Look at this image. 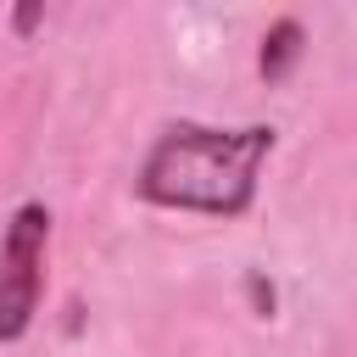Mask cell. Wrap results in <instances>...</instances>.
<instances>
[{
  "label": "cell",
  "instance_id": "1",
  "mask_svg": "<svg viewBox=\"0 0 357 357\" xmlns=\"http://www.w3.org/2000/svg\"><path fill=\"white\" fill-rule=\"evenodd\" d=\"M273 145H279V134L268 123H245V128H212V123H190V117L167 123L134 173V195L151 206H167V212L245 218Z\"/></svg>",
  "mask_w": 357,
  "mask_h": 357
},
{
  "label": "cell",
  "instance_id": "2",
  "mask_svg": "<svg viewBox=\"0 0 357 357\" xmlns=\"http://www.w3.org/2000/svg\"><path fill=\"white\" fill-rule=\"evenodd\" d=\"M45 245H50V206L22 201L0 234V340H22L45 301Z\"/></svg>",
  "mask_w": 357,
  "mask_h": 357
},
{
  "label": "cell",
  "instance_id": "3",
  "mask_svg": "<svg viewBox=\"0 0 357 357\" xmlns=\"http://www.w3.org/2000/svg\"><path fill=\"white\" fill-rule=\"evenodd\" d=\"M301 50H307V28H301L296 17H279V22L262 33V56H257L262 78H268V84H284V78L296 73Z\"/></svg>",
  "mask_w": 357,
  "mask_h": 357
},
{
  "label": "cell",
  "instance_id": "4",
  "mask_svg": "<svg viewBox=\"0 0 357 357\" xmlns=\"http://www.w3.org/2000/svg\"><path fill=\"white\" fill-rule=\"evenodd\" d=\"M245 284H251V296H257V318H273V284H262V273H251Z\"/></svg>",
  "mask_w": 357,
  "mask_h": 357
},
{
  "label": "cell",
  "instance_id": "5",
  "mask_svg": "<svg viewBox=\"0 0 357 357\" xmlns=\"http://www.w3.org/2000/svg\"><path fill=\"white\" fill-rule=\"evenodd\" d=\"M11 22H17V33H28V28H33V22H39V6H22V11H17V17H11Z\"/></svg>",
  "mask_w": 357,
  "mask_h": 357
}]
</instances>
